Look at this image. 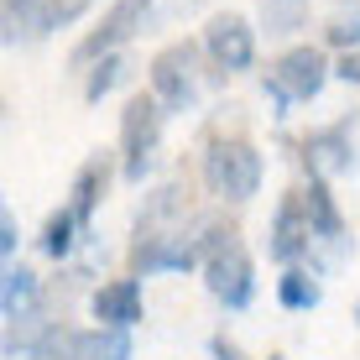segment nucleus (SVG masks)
<instances>
[{"instance_id":"9d476101","label":"nucleus","mask_w":360,"mask_h":360,"mask_svg":"<svg viewBox=\"0 0 360 360\" xmlns=\"http://www.w3.org/2000/svg\"><path fill=\"white\" fill-rule=\"evenodd\" d=\"M89 308H94V319H99L105 329H131V324H141V314H146V303H141V282H136V277H115V282H105V288H94Z\"/></svg>"},{"instance_id":"4be33fe9","label":"nucleus","mask_w":360,"mask_h":360,"mask_svg":"<svg viewBox=\"0 0 360 360\" xmlns=\"http://www.w3.org/2000/svg\"><path fill=\"white\" fill-rule=\"evenodd\" d=\"M324 37H329V47H345V53H355V47H360V0H350V6L334 11L329 27H324Z\"/></svg>"},{"instance_id":"1a4fd4ad","label":"nucleus","mask_w":360,"mask_h":360,"mask_svg":"<svg viewBox=\"0 0 360 360\" xmlns=\"http://www.w3.org/2000/svg\"><path fill=\"white\" fill-rule=\"evenodd\" d=\"M204 47L214 58V68H225V73H245L256 63V37L235 11H225V16H214L204 27Z\"/></svg>"},{"instance_id":"cd10ccee","label":"nucleus","mask_w":360,"mask_h":360,"mask_svg":"<svg viewBox=\"0 0 360 360\" xmlns=\"http://www.w3.org/2000/svg\"><path fill=\"white\" fill-rule=\"evenodd\" d=\"M355 324H360V303H355Z\"/></svg>"},{"instance_id":"39448f33","label":"nucleus","mask_w":360,"mask_h":360,"mask_svg":"<svg viewBox=\"0 0 360 360\" xmlns=\"http://www.w3.org/2000/svg\"><path fill=\"white\" fill-rule=\"evenodd\" d=\"M152 94L167 110H188L198 99V79H193V42H172L152 58Z\"/></svg>"},{"instance_id":"0eeeda50","label":"nucleus","mask_w":360,"mask_h":360,"mask_svg":"<svg viewBox=\"0 0 360 360\" xmlns=\"http://www.w3.org/2000/svg\"><path fill=\"white\" fill-rule=\"evenodd\" d=\"M204 288L214 292L225 308H245L256 297V266H251V256H245L240 245L209 256V262H204Z\"/></svg>"},{"instance_id":"f03ea898","label":"nucleus","mask_w":360,"mask_h":360,"mask_svg":"<svg viewBox=\"0 0 360 360\" xmlns=\"http://www.w3.org/2000/svg\"><path fill=\"white\" fill-rule=\"evenodd\" d=\"M162 115L167 105L157 94H136L120 115V152H126V183H141L146 167H152V152H157V136H162Z\"/></svg>"},{"instance_id":"20e7f679","label":"nucleus","mask_w":360,"mask_h":360,"mask_svg":"<svg viewBox=\"0 0 360 360\" xmlns=\"http://www.w3.org/2000/svg\"><path fill=\"white\" fill-rule=\"evenodd\" d=\"M146 11H152V0H115V6L105 11V21H99V27L68 53V63H73V68H94L99 58H110L120 42H131L136 27L146 21Z\"/></svg>"},{"instance_id":"aec40b11","label":"nucleus","mask_w":360,"mask_h":360,"mask_svg":"<svg viewBox=\"0 0 360 360\" xmlns=\"http://www.w3.org/2000/svg\"><path fill=\"white\" fill-rule=\"evenodd\" d=\"M84 360H131V329H89L84 334Z\"/></svg>"},{"instance_id":"f3484780","label":"nucleus","mask_w":360,"mask_h":360,"mask_svg":"<svg viewBox=\"0 0 360 360\" xmlns=\"http://www.w3.org/2000/svg\"><path fill=\"white\" fill-rule=\"evenodd\" d=\"M277 297H282V308H292V314H308V308H319L324 288H319V277H314V271L288 266V271H282V282H277Z\"/></svg>"},{"instance_id":"5701e85b","label":"nucleus","mask_w":360,"mask_h":360,"mask_svg":"<svg viewBox=\"0 0 360 360\" xmlns=\"http://www.w3.org/2000/svg\"><path fill=\"white\" fill-rule=\"evenodd\" d=\"M188 240H193V251L209 262V256H219V251H230V245H235V225H230V219H204L198 235H188Z\"/></svg>"},{"instance_id":"423d86ee","label":"nucleus","mask_w":360,"mask_h":360,"mask_svg":"<svg viewBox=\"0 0 360 360\" xmlns=\"http://www.w3.org/2000/svg\"><path fill=\"white\" fill-rule=\"evenodd\" d=\"M198 251L193 240L172 230H136V245H131V271L136 277H152V271H193Z\"/></svg>"},{"instance_id":"f8f14e48","label":"nucleus","mask_w":360,"mask_h":360,"mask_svg":"<svg viewBox=\"0 0 360 360\" xmlns=\"http://www.w3.org/2000/svg\"><path fill=\"white\" fill-rule=\"evenodd\" d=\"M303 204H308V225H314V240L340 245V240H345V219H340V209H334V198H329V183H324V178H308Z\"/></svg>"},{"instance_id":"412c9836","label":"nucleus","mask_w":360,"mask_h":360,"mask_svg":"<svg viewBox=\"0 0 360 360\" xmlns=\"http://www.w3.org/2000/svg\"><path fill=\"white\" fill-rule=\"evenodd\" d=\"M126 73H131V68H126V58H120V53L99 58V63L89 68V79H84V99H89V105H99V99H105L120 79H126Z\"/></svg>"},{"instance_id":"6e6552de","label":"nucleus","mask_w":360,"mask_h":360,"mask_svg":"<svg viewBox=\"0 0 360 360\" xmlns=\"http://www.w3.org/2000/svg\"><path fill=\"white\" fill-rule=\"evenodd\" d=\"M308 245H314L308 204H303V193H288V198L277 204V219H271V240H266V251H271V262L297 266V262L308 256Z\"/></svg>"},{"instance_id":"f257e3e1","label":"nucleus","mask_w":360,"mask_h":360,"mask_svg":"<svg viewBox=\"0 0 360 360\" xmlns=\"http://www.w3.org/2000/svg\"><path fill=\"white\" fill-rule=\"evenodd\" d=\"M204 183H209V193L245 204L262 188V152L251 141H214L204 152Z\"/></svg>"},{"instance_id":"9b49d317","label":"nucleus","mask_w":360,"mask_h":360,"mask_svg":"<svg viewBox=\"0 0 360 360\" xmlns=\"http://www.w3.org/2000/svg\"><path fill=\"white\" fill-rule=\"evenodd\" d=\"M303 167H308V178H334V172H350V126H324V131H314L303 141Z\"/></svg>"},{"instance_id":"a211bd4d","label":"nucleus","mask_w":360,"mask_h":360,"mask_svg":"<svg viewBox=\"0 0 360 360\" xmlns=\"http://www.w3.org/2000/svg\"><path fill=\"white\" fill-rule=\"evenodd\" d=\"M256 6H262L266 37H292L308 21V0H256Z\"/></svg>"},{"instance_id":"a878e982","label":"nucleus","mask_w":360,"mask_h":360,"mask_svg":"<svg viewBox=\"0 0 360 360\" xmlns=\"http://www.w3.org/2000/svg\"><path fill=\"white\" fill-rule=\"evenodd\" d=\"M334 73H340L345 84H360V47H355V53H345V58H340V68H334Z\"/></svg>"},{"instance_id":"ddd939ff","label":"nucleus","mask_w":360,"mask_h":360,"mask_svg":"<svg viewBox=\"0 0 360 360\" xmlns=\"http://www.w3.org/2000/svg\"><path fill=\"white\" fill-rule=\"evenodd\" d=\"M32 303H37V271L11 262L6 271H0V314L21 319V314H32Z\"/></svg>"},{"instance_id":"4468645a","label":"nucleus","mask_w":360,"mask_h":360,"mask_svg":"<svg viewBox=\"0 0 360 360\" xmlns=\"http://www.w3.org/2000/svg\"><path fill=\"white\" fill-rule=\"evenodd\" d=\"M84 334L89 329H73L63 319H53V324L42 329V340H37L32 360H84Z\"/></svg>"},{"instance_id":"bb28decb","label":"nucleus","mask_w":360,"mask_h":360,"mask_svg":"<svg viewBox=\"0 0 360 360\" xmlns=\"http://www.w3.org/2000/svg\"><path fill=\"white\" fill-rule=\"evenodd\" d=\"M209 350H214V360H240V350H235V345L225 340V334H219V340L209 345Z\"/></svg>"},{"instance_id":"7ed1b4c3","label":"nucleus","mask_w":360,"mask_h":360,"mask_svg":"<svg viewBox=\"0 0 360 360\" xmlns=\"http://www.w3.org/2000/svg\"><path fill=\"white\" fill-rule=\"evenodd\" d=\"M324 79H329V58L319 53V47H292V53H282V63L271 68L266 94H271V105H277V115H288V105L314 99L324 89Z\"/></svg>"},{"instance_id":"2eb2a0df","label":"nucleus","mask_w":360,"mask_h":360,"mask_svg":"<svg viewBox=\"0 0 360 360\" xmlns=\"http://www.w3.org/2000/svg\"><path fill=\"white\" fill-rule=\"evenodd\" d=\"M0 11H6V42L53 32V27H47V6H42V0H0Z\"/></svg>"},{"instance_id":"6ab92c4d","label":"nucleus","mask_w":360,"mask_h":360,"mask_svg":"<svg viewBox=\"0 0 360 360\" xmlns=\"http://www.w3.org/2000/svg\"><path fill=\"white\" fill-rule=\"evenodd\" d=\"M79 230H84L79 214H73V209H58V214L42 225V251L53 256V262H63V256L73 251V240H79Z\"/></svg>"},{"instance_id":"dca6fc26","label":"nucleus","mask_w":360,"mask_h":360,"mask_svg":"<svg viewBox=\"0 0 360 360\" xmlns=\"http://www.w3.org/2000/svg\"><path fill=\"white\" fill-rule=\"evenodd\" d=\"M105 178H110V167L105 162H84L79 167V178H73V214H79V225L89 230V219H94V204H99V193H105Z\"/></svg>"},{"instance_id":"393cba45","label":"nucleus","mask_w":360,"mask_h":360,"mask_svg":"<svg viewBox=\"0 0 360 360\" xmlns=\"http://www.w3.org/2000/svg\"><path fill=\"white\" fill-rule=\"evenodd\" d=\"M16 245H21V230H16V214H0V256L6 266L16 262Z\"/></svg>"},{"instance_id":"b1692460","label":"nucleus","mask_w":360,"mask_h":360,"mask_svg":"<svg viewBox=\"0 0 360 360\" xmlns=\"http://www.w3.org/2000/svg\"><path fill=\"white\" fill-rule=\"evenodd\" d=\"M84 6H89V0H47V27H68V21H79Z\"/></svg>"}]
</instances>
